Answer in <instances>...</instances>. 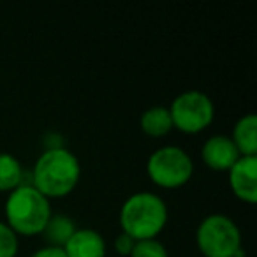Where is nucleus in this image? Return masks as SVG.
<instances>
[{
  "instance_id": "4",
  "label": "nucleus",
  "mask_w": 257,
  "mask_h": 257,
  "mask_svg": "<svg viewBox=\"0 0 257 257\" xmlns=\"http://www.w3.org/2000/svg\"><path fill=\"white\" fill-rule=\"evenodd\" d=\"M196 245L204 257L245 255L241 248V231L231 217L210 213L197 224Z\"/></svg>"
},
{
  "instance_id": "7",
  "label": "nucleus",
  "mask_w": 257,
  "mask_h": 257,
  "mask_svg": "<svg viewBox=\"0 0 257 257\" xmlns=\"http://www.w3.org/2000/svg\"><path fill=\"white\" fill-rule=\"evenodd\" d=\"M229 175V187L239 201L246 204L257 203V157H239Z\"/></svg>"
},
{
  "instance_id": "5",
  "label": "nucleus",
  "mask_w": 257,
  "mask_h": 257,
  "mask_svg": "<svg viewBox=\"0 0 257 257\" xmlns=\"http://www.w3.org/2000/svg\"><path fill=\"white\" fill-rule=\"evenodd\" d=\"M147 173L148 178L161 189H180L192 178L194 161L182 147L164 145L148 155Z\"/></svg>"
},
{
  "instance_id": "18",
  "label": "nucleus",
  "mask_w": 257,
  "mask_h": 257,
  "mask_svg": "<svg viewBox=\"0 0 257 257\" xmlns=\"http://www.w3.org/2000/svg\"><path fill=\"white\" fill-rule=\"evenodd\" d=\"M236 257H245V255H236Z\"/></svg>"
},
{
  "instance_id": "14",
  "label": "nucleus",
  "mask_w": 257,
  "mask_h": 257,
  "mask_svg": "<svg viewBox=\"0 0 257 257\" xmlns=\"http://www.w3.org/2000/svg\"><path fill=\"white\" fill-rule=\"evenodd\" d=\"M128 257H169V253L164 243L159 241L157 238H152L136 241Z\"/></svg>"
},
{
  "instance_id": "13",
  "label": "nucleus",
  "mask_w": 257,
  "mask_h": 257,
  "mask_svg": "<svg viewBox=\"0 0 257 257\" xmlns=\"http://www.w3.org/2000/svg\"><path fill=\"white\" fill-rule=\"evenodd\" d=\"M25 178V169L18 157L9 152H0V192H13Z\"/></svg>"
},
{
  "instance_id": "8",
  "label": "nucleus",
  "mask_w": 257,
  "mask_h": 257,
  "mask_svg": "<svg viewBox=\"0 0 257 257\" xmlns=\"http://www.w3.org/2000/svg\"><path fill=\"white\" fill-rule=\"evenodd\" d=\"M201 157L211 171L227 173L241 155L236 150L231 138L225 134H215L204 141L201 148Z\"/></svg>"
},
{
  "instance_id": "10",
  "label": "nucleus",
  "mask_w": 257,
  "mask_h": 257,
  "mask_svg": "<svg viewBox=\"0 0 257 257\" xmlns=\"http://www.w3.org/2000/svg\"><path fill=\"white\" fill-rule=\"evenodd\" d=\"M241 157H257V116L246 113L236 120L229 136Z\"/></svg>"
},
{
  "instance_id": "2",
  "label": "nucleus",
  "mask_w": 257,
  "mask_h": 257,
  "mask_svg": "<svg viewBox=\"0 0 257 257\" xmlns=\"http://www.w3.org/2000/svg\"><path fill=\"white\" fill-rule=\"evenodd\" d=\"M118 218H120L121 232L140 241V239L157 238L164 231L169 211L166 201L159 194L140 190L131 194L123 201Z\"/></svg>"
},
{
  "instance_id": "12",
  "label": "nucleus",
  "mask_w": 257,
  "mask_h": 257,
  "mask_svg": "<svg viewBox=\"0 0 257 257\" xmlns=\"http://www.w3.org/2000/svg\"><path fill=\"white\" fill-rule=\"evenodd\" d=\"M76 224L71 217L64 213H51L50 220H48L46 227L41 234L46 239V245L50 246H58V248H64V245L69 241L72 234L76 231Z\"/></svg>"
},
{
  "instance_id": "6",
  "label": "nucleus",
  "mask_w": 257,
  "mask_h": 257,
  "mask_svg": "<svg viewBox=\"0 0 257 257\" xmlns=\"http://www.w3.org/2000/svg\"><path fill=\"white\" fill-rule=\"evenodd\" d=\"M173 128L183 134H199L211 125L215 118V104L201 90H187L173 99L168 107Z\"/></svg>"
},
{
  "instance_id": "1",
  "label": "nucleus",
  "mask_w": 257,
  "mask_h": 257,
  "mask_svg": "<svg viewBox=\"0 0 257 257\" xmlns=\"http://www.w3.org/2000/svg\"><path fill=\"white\" fill-rule=\"evenodd\" d=\"M81 164L71 150L51 147L37 157L32 169V185L48 199L65 197L78 187Z\"/></svg>"
},
{
  "instance_id": "15",
  "label": "nucleus",
  "mask_w": 257,
  "mask_h": 257,
  "mask_svg": "<svg viewBox=\"0 0 257 257\" xmlns=\"http://www.w3.org/2000/svg\"><path fill=\"white\" fill-rule=\"evenodd\" d=\"M20 250V236L0 220V257H16Z\"/></svg>"
},
{
  "instance_id": "9",
  "label": "nucleus",
  "mask_w": 257,
  "mask_h": 257,
  "mask_svg": "<svg viewBox=\"0 0 257 257\" xmlns=\"http://www.w3.org/2000/svg\"><path fill=\"white\" fill-rule=\"evenodd\" d=\"M67 257H106V238L97 229L78 227L64 245Z\"/></svg>"
},
{
  "instance_id": "11",
  "label": "nucleus",
  "mask_w": 257,
  "mask_h": 257,
  "mask_svg": "<svg viewBox=\"0 0 257 257\" xmlns=\"http://www.w3.org/2000/svg\"><path fill=\"white\" fill-rule=\"evenodd\" d=\"M140 127L150 138H164L173 131V120L166 106H152L140 116Z\"/></svg>"
},
{
  "instance_id": "3",
  "label": "nucleus",
  "mask_w": 257,
  "mask_h": 257,
  "mask_svg": "<svg viewBox=\"0 0 257 257\" xmlns=\"http://www.w3.org/2000/svg\"><path fill=\"white\" fill-rule=\"evenodd\" d=\"M6 224L18 236H37L51 217V203L32 183H22L9 192L4 204Z\"/></svg>"
},
{
  "instance_id": "17",
  "label": "nucleus",
  "mask_w": 257,
  "mask_h": 257,
  "mask_svg": "<svg viewBox=\"0 0 257 257\" xmlns=\"http://www.w3.org/2000/svg\"><path fill=\"white\" fill-rule=\"evenodd\" d=\"M30 257H67V255H65L64 248L44 245V246H41V248H37Z\"/></svg>"
},
{
  "instance_id": "16",
  "label": "nucleus",
  "mask_w": 257,
  "mask_h": 257,
  "mask_svg": "<svg viewBox=\"0 0 257 257\" xmlns=\"http://www.w3.org/2000/svg\"><path fill=\"white\" fill-rule=\"evenodd\" d=\"M134 245H136V239H133L128 234H125V232H120V234L114 238V243H113L114 250H116L120 257H128V255H131Z\"/></svg>"
}]
</instances>
